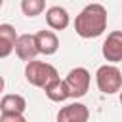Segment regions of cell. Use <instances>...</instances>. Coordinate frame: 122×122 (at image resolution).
Returning a JSON list of instances; mask_svg holds the SVG:
<instances>
[{"label":"cell","mask_w":122,"mask_h":122,"mask_svg":"<svg viewBox=\"0 0 122 122\" xmlns=\"http://www.w3.org/2000/svg\"><path fill=\"white\" fill-rule=\"evenodd\" d=\"M107 29V10L99 2L88 4L74 19V30L82 38H97Z\"/></svg>","instance_id":"1"},{"label":"cell","mask_w":122,"mask_h":122,"mask_svg":"<svg viewBox=\"0 0 122 122\" xmlns=\"http://www.w3.org/2000/svg\"><path fill=\"white\" fill-rule=\"evenodd\" d=\"M59 72L53 65L50 63H44V61H36V59H30L27 61V67H25V78L30 86H36V88H44L48 82H51L53 78H57Z\"/></svg>","instance_id":"2"},{"label":"cell","mask_w":122,"mask_h":122,"mask_svg":"<svg viewBox=\"0 0 122 122\" xmlns=\"http://www.w3.org/2000/svg\"><path fill=\"white\" fill-rule=\"evenodd\" d=\"M95 82L99 92H103L105 95L116 93L122 88V72L116 65H101L95 71Z\"/></svg>","instance_id":"3"},{"label":"cell","mask_w":122,"mask_h":122,"mask_svg":"<svg viewBox=\"0 0 122 122\" xmlns=\"http://www.w3.org/2000/svg\"><path fill=\"white\" fill-rule=\"evenodd\" d=\"M90 80H92V74L88 69L84 67H74L69 71V74L65 76V86H67V92H69V97H84L90 90Z\"/></svg>","instance_id":"4"},{"label":"cell","mask_w":122,"mask_h":122,"mask_svg":"<svg viewBox=\"0 0 122 122\" xmlns=\"http://www.w3.org/2000/svg\"><path fill=\"white\" fill-rule=\"evenodd\" d=\"M101 53L111 63L122 61V30H112L107 34L103 48H101Z\"/></svg>","instance_id":"5"},{"label":"cell","mask_w":122,"mask_h":122,"mask_svg":"<svg viewBox=\"0 0 122 122\" xmlns=\"http://www.w3.org/2000/svg\"><path fill=\"white\" fill-rule=\"evenodd\" d=\"M90 111L84 103H69L59 109L57 112V122H88Z\"/></svg>","instance_id":"6"},{"label":"cell","mask_w":122,"mask_h":122,"mask_svg":"<svg viewBox=\"0 0 122 122\" xmlns=\"http://www.w3.org/2000/svg\"><path fill=\"white\" fill-rule=\"evenodd\" d=\"M15 55L21 61H30L38 55V48L34 42V34H19L15 40V48H13Z\"/></svg>","instance_id":"7"},{"label":"cell","mask_w":122,"mask_h":122,"mask_svg":"<svg viewBox=\"0 0 122 122\" xmlns=\"http://www.w3.org/2000/svg\"><path fill=\"white\" fill-rule=\"evenodd\" d=\"M46 23L51 30H65L71 23V15L63 6H51L46 10Z\"/></svg>","instance_id":"8"},{"label":"cell","mask_w":122,"mask_h":122,"mask_svg":"<svg viewBox=\"0 0 122 122\" xmlns=\"http://www.w3.org/2000/svg\"><path fill=\"white\" fill-rule=\"evenodd\" d=\"M17 36L19 34H17L13 25H10V23L0 25V59H6V57H10L13 53Z\"/></svg>","instance_id":"9"},{"label":"cell","mask_w":122,"mask_h":122,"mask_svg":"<svg viewBox=\"0 0 122 122\" xmlns=\"http://www.w3.org/2000/svg\"><path fill=\"white\" fill-rule=\"evenodd\" d=\"M34 42H36L38 53H44V55H53L59 50V38L53 30H38L34 34Z\"/></svg>","instance_id":"10"},{"label":"cell","mask_w":122,"mask_h":122,"mask_svg":"<svg viewBox=\"0 0 122 122\" xmlns=\"http://www.w3.org/2000/svg\"><path fill=\"white\" fill-rule=\"evenodd\" d=\"M48 95L50 101H55V103H61L65 99H69V92H67V86H65V80H61L59 76L53 78L51 82H48L44 88H42Z\"/></svg>","instance_id":"11"},{"label":"cell","mask_w":122,"mask_h":122,"mask_svg":"<svg viewBox=\"0 0 122 122\" xmlns=\"http://www.w3.org/2000/svg\"><path fill=\"white\" fill-rule=\"evenodd\" d=\"M25 109H27V101L19 93H8L0 101V111L2 112H21L23 114Z\"/></svg>","instance_id":"12"},{"label":"cell","mask_w":122,"mask_h":122,"mask_svg":"<svg viewBox=\"0 0 122 122\" xmlns=\"http://www.w3.org/2000/svg\"><path fill=\"white\" fill-rule=\"evenodd\" d=\"M46 10V0H21V11L27 17H36Z\"/></svg>","instance_id":"13"},{"label":"cell","mask_w":122,"mask_h":122,"mask_svg":"<svg viewBox=\"0 0 122 122\" xmlns=\"http://www.w3.org/2000/svg\"><path fill=\"white\" fill-rule=\"evenodd\" d=\"M0 122H27V118L21 112H2Z\"/></svg>","instance_id":"14"},{"label":"cell","mask_w":122,"mask_h":122,"mask_svg":"<svg viewBox=\"0 0 122 122\" xmlns=\"http://www.w3.org/2000/svg\"><path fill=\"white\" fill-rule=\"evenodd\" d=\"M4 86H6V82H4V76H0V93L4 92Z\"/></svg>","instance_id":"15"},{"label":"cell","mask_w":122,"mask_h":122,"mask_svg":"<svg viewBox=\"0 0 122 122\" xmlns=\"http://www.w3.org/2000/svg\"><path fill=\"white\" fill-rule=\"evenodd\" d=\"M120 103H122V88H120Z\"/></svg>","instance_id":"16"},{"label":"cell","mask_w":122,"mask_h":122,"mask_svg":"<svg viewBox=\"0 0 122 122\" xmlns=\"http://www.w3.org/2000/svg\"><path fill=\"white\" fill-rule=\"evenodd\" d=\"M2 4H4V0H0V8H2Z\"/></svg>","instance_id":"17"}]
</instances>
